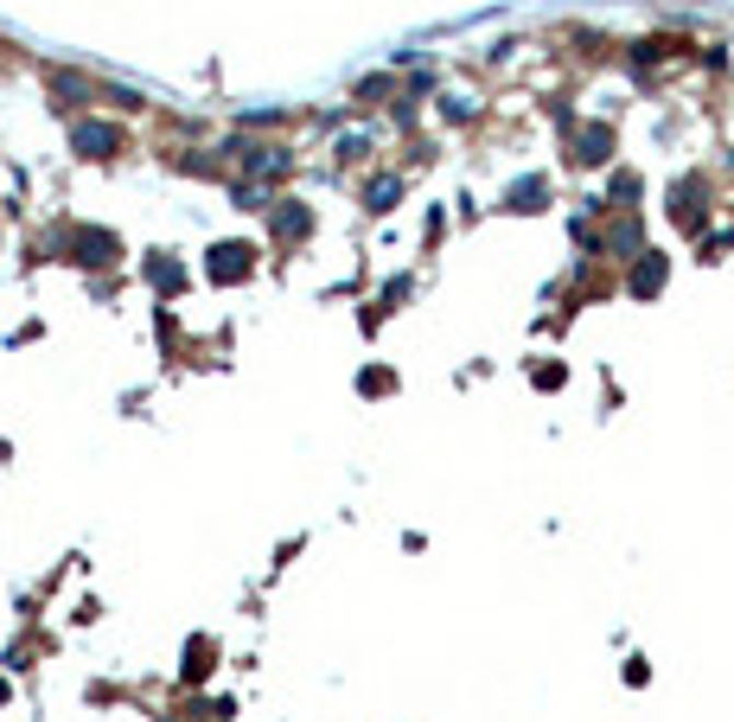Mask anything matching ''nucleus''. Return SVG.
<instances>
[{
	"label": "nucleus",
	"instance_id": "1",
	"mask_svg": "<svg viewBox=\"0 0 734 722\" xmlns=\"http://www.w3.org/2000/svg\"><path fill=\"white\" fill-rule=\"evenodd\" d=\"M658 288H664V256L645 250V263L632 268V295H658Z\"/></svg>",
	"mask_w": 734,
	"mask_h": 722
},
{
	"label": "nucleus",
	"instance_id": "2",
	"mask_svg": "<svg viewBox=\"0 0 734 722\" xmlns=\"http://www.w3.org/2000/svg\"><path fill=\"white\" fill-rule=\"evenodd\" d=\"M607 148H613V128H587L575 160H582V167H600V160H607Z\"/></svg>",
	"mask_w": 734,
	"mask_h": 722
}]
</instances>
